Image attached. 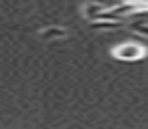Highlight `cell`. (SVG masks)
<instances>
[{"instance_id": "277c9868", "label": "cell", "mask_w": 148, "mask_h": 129, "mask_svg": "<svg viewBox=\"0 0 148 129\" xmlns=\"http://www.w3.org/2000/svg\"><path fill=\"white\" fill-rule=\"evenodd\" d=\"M134 30H138L140 34L148 36V24H146V22H136V24H134Z\"/></svg>"}, {"instance_id": "3957f363", "label": "cell", "mask_w": 148, "mask_h": 129, "mask_svg": "<svg viewBox=\"0 0 148 129\" xmlns=\"http://www.w3.org/2000/svg\"><path fill=\"white\" fill-rule=\"evenodd\" d=\"M65 34V28H61V26H51V28H47V30H43V38H61Z\"/></svg>"}, {"instance_id": "7a4b0ae2", "label": "cell", "mask_w": 148, "mask_h": 129, "mask_svg": "<svg viewBox=\"0 0 148 129\" xmlns=\"http://www.w3.org/2000/svg\"><path fill=\"white\" fill-rule=\"evenodd\" d=\"M106 10H108L106 4H85V6H83V14H85L91 22H95Z\"/></svg>"}, {"instance_id": "6da1fadb", "label": "cell", "mask_w": 148, "mask_h": 129, "mask_svg": "<svg viewBox=\"0 0 148 129\" xmlns=\"http://www.w3.org/2000/svg\"><path fill=\"white\" fill-rule=\"evenodd\" d=\"M114 57H118L122 61H136V59L144 57V49L140 45H134V43H124V45L114 49Z\"/></svg>"}]
</instances>
